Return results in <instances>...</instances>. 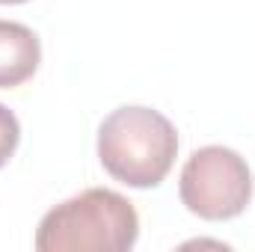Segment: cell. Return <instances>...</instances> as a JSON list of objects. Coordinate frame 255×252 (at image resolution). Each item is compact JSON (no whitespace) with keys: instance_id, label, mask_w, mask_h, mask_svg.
<instances>
[{"instance_id":"6da1fadb","label":"cell","mask_w":255,"mask_h":252,"mask_svg":"<svg viewBox=\"0 0 255 252\" xmlns=\"http://www.w3.org/2000/svg\"><path fill=\"white\" fill-rule=\"evenodd\" d=\"M139 217L122 193L89 187L51 208L36 229L39 252H125L136 244Z\"/></svg>"},{"instance_id":"7a4b0ae2","label":"cell","mask_w":255,"mask_h":252,"mask_svg":"<svg viewBox=\"0 0 255 252\" xmlns=\"http://www.w3.org/2000/svg\"><path fill=\"white\" fill-rule=\"evenodd\" d=\"M178 154L175 125L151 107H119L98 127V160L128 187H157Z\"/></svg>"},{"instance_id":"3957f363","label":"cell","mask_w":255,"mask_h":252,"mask_svg":"<svg viewBox=\"0 0 255 252\" xmlns=\"http://www.w3.org/2000/svg\"><path fill=\"white\" fill-rule=\"evenodd\" d=\"M178 193L196 217L211 223L232 220L244 214L253 199V172L235 148L205 145L187 157Z\"/></svg>"},{"instance_id":"277c9868","label":"cell","mask_w":255,"mask_h":252,"mask_svg":"<svg viewBox=\"0 0 255 252\" xmlns=\"http://www.w3.org/2000/svg\"><path fill=\"white\" fill-rule=\"evenodd\" d=\"M39 63H42L39 36L27 24L0 18V89H12L30 80Z\"/></svg>"},{"instance_id":"5b68a950","label":"cell","mask_w":255,"mask_h":252,"mask_svg":"<svg viewBox=\"0 0 255 252\" xmlns=\"http://www.w3.org/2000/svg\"><path fill=\"white\" fill-rule=\"evenodd\" d=\"M18 139H21V125H18L15 113L0 104V169H3V166L9 163V157L15 154Z\"/></svg>"},{"instance_id":"8992f818","label":"cell","mask_w":255,"mask_h":252,"mask_svg":"<svg viewBox=\"0 0 255 252\" xmlns=\"http://www.w3.org/2000/svg\"><path fill=\"white\" fill-rule=\"evenodd\" d=\"M0 3H9L12 6V3H27V0H0Z\"/></svg>"}]
</instances>
